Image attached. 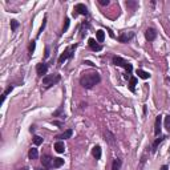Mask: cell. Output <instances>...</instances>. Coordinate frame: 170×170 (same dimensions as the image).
Here are the masks:
<instances>
[{"instance_id": "cell-1", "label": "cell", "mask_w": 170, "mask_h": 170, "mask_svg": "<svg viewBox=\"0 0 170 170\" xmlns=\"http://www.w3.org/2000/svg\"><path fill=\"white\" fill-rule=\"evenodd\" d=\"M100 81H101L100 73L96 72V70L85 72V73H83L80 77V84L85 89H92V88H93L94 85H97Z\"/></svg>"}, {"instance_id": "cell-2", "label": "cell", "mask_w": 170, "mask_h": 170, "mask_svg": "<svg viewBox=\"0 0 170 170\" xmlns=\"http://www.w3.org/2000/svg\"><path fill=\"white\" fill-rule=\"evenodd\" d=\"M61 80V76L59 73H52V75H47V76L43 77V85L45 88H51L52 85L57 84L59 81Z\"/></svg>"}, {"instance_id": "cell-3", "label": "cell", "mask_w": 170, "mask_h": 170, "mask_svg": "<svg viewBox=\"0 0 170 170\" xmlns=\"http://www.w3.org/2000/svg\"><path fill=\"white\" fill-rule=\"evenodd\" d=\"M77 48V44H73L70 45V47H68V48L64 51V53H61V56L59 57V64L61 65V64H64L68 59H70L73 56V53H75V49Z\"/></svg>"}, {"instance_id": "cell-4", "label": "cell", "mask_w": 170, "mask_h": 170, "mask_svg": "<svg viewBox=\"0 0 170 170\" xmlns=\"http://www.w3.org/2000/svg\"><path fill=\"white\" fill-rule=\"evenodd\" d=\"M113 63H114V65H117V66H122V68H125V69L128 70L129 75H132V72H133L132 64L128 63V61L124 60L122 57H120V56H114V57H113Z\"/></svg>"}, {"instance_id": "cell-5", "label": "cell", "mask_w": 170, "mask_h": 170, "mask_svg": "<svg viewBox=\"0 0 170 170\" xmlns=\"http://www.w3.org/2000/svg\"><path fill=\"white\" fill-rule=\"evenodd\" d=\"M133 37H134V32H122L117 39L120 43H129Z\"/></svg>"}, {"instance_id": "cell-6", "label": "cell", "mask_w": 170, "mask_h": 170, "mask_svg": "<svg viewBox=\"0 0 170 170\" xmlns=\"http://www.w3.org/2000/svg\"><path fill=\"white\" fill-rule=\"evenodd\" d=\"M75 15H77V14H80V15H84V16H87L88 15V8H87V5L85 4H83V3H79V4H76L75 5Z\"/></svg>"}, {"instance_id": "cell-7", "label": "cell", "mask_w": 170, "mask_h": 170, "mask_svg": "<svg viewBox=\"0 0 170 170\" xmlns=\"http://www.w3.org/2000/svg\"><path fill=\"white\" fill-rule=\"evenodd\" d=\"M145 37L146 40H149V41H153V40H156L157 37V31L154 28H148L145 31Z\"/></svg>"}, {"instance_id": "cell-8", "label": "cell", "mask_w": 170, "mask_h": 170, "mask_svg": "<svg viewBox=\"0 0 170 170\" xmlns=\"http://www.w3.org/2000/svg\"><path fill=\"white\" fill-rule=\"evenodd\" d=\"M41 163L45 169H49V167L53 166V158L51 156H43L41 158Z\"/></svg>"}, {"instance_id": "cell-9", "label": "cell", "mask_w": 170, "mask_h": 170, "mask_svg": "<svg viewBox=\"0 0 170 170\" xmlns=\"http://www.w3.org/2000/svg\"><path fill=\"white\" fill-rule=\"evenodd\" d=\"M161 124H162V116H157L156 122H154V134L156 135L161 134Z\"/></svg>"}, {"instance_id": "cell-10", "label": "cell", "mask_w": 170, "mask_h": 170, "mask_svg": "<svg viewBox=\"0 0 170 170\" xmlns=\"http://www.w3.org/2000/svg\"><path fill=\"white\" fill-rule=\"evenodd\" d=\"M47 70H48V66H47V64L44 63H40L36 65V73H37L39 76H43V75H45L47 76Z\"/></svg>"}, {"instance_id": "cell-11", "label": "cell", "mask_w": 170, "mask_h": 170, "mask_svg": "<svg viewBox=\"0 0 170 170\" xmlns=\"http://www.w3.org/2000/svg\"><path fill=\"white\" fill-rule=\"evenodd\" d=\"M105 141H106L108 144H110V145H116V137L114 134L110 132V130H105Z\"/></svg>"}, {"instance_id": "cell-12", "label": "cell", "mask_w": 170, "mask_h": 170, "mask_svg": "<svg viewBox=\"0 0 170 170\" xmlns=\"http://www.w3.org/2000/svg\"><path fill=\"white\" fill-rule=\"evenodd\" d=\"M88 44H89V48L92 49V51H94V52H98V51L102 49V47H101L100 44H97L94 39H89V40H88Z\"/></svg>"}, {"instance_id": "cell-13", "label": "cell", "mask_w": 170, "mask_h": 170, "mask_svg": "<svg viewBox=\"0 0 170 170\" xmlns=\"http://www.w3.org/2000/svg\"><path fill=\"white\" fill-rule=\"evenodd\" d=\"M72 134H73V130H72V129H68V130H65V132L63 133V134L57 135L56 138H59V141H63V140L70 138V137H72Z\"/></svg>"}, {"instance_id": "cell-14", "label": "cell", "mask_w": 170, "mask_h": 170, "mask_svg": "<svg viewBox=\"0 0 170 170\" xmlns=\"http://www.w3.org/2000/svg\"><path fill=\"white\" fill-rule=\"evenodd\" d=\"M92 156H93L96 160H100L101 158V146L100 145L93 146V149H92Z\"/></svg>"}, {"instance_id": "cell-15", "label": "cell", "mask_w": 170, "mask_h": 170, "mask_svg": "<svg viewBox=\"0 0 170 170\" xmlns=\"http://www.w3.org/2000/svg\"><path fill=\"white\" fill-rule=\"evenodd\" d=\"M165 138H166L165 135H160V138H157L156 141L153 142V146H152V152H156V150H157V148L160 146V144L162 142V141H163V140H165Z\"/></svg>"}, {"instance_id": "cell-16", "label": "cell", "mask_w": 170, "mask_h": 170, "mask_svg": "<svg viewBox=\"0 0 170 170\" xmlns=\"http://www.w3.org/2000/svg\"><path fill=\"white\" fill-rule=\"evenodd\" d=\"M55 150L57 153H64V150H65V145H64L63 141H57V142L55 144Z\"/></svg>"}, {"instance_id": "cell-17", "label": "cell", "mask_w": 170, "mask_h": 170, "mask_svg": "<svg viewBox=\"0 0 170 170\" xmlns=\"http://www.w3.org/2000/svg\"><path fill=\"white\" fill-rule=\"evenodd\" d=\"M37 157H39L37 149H35V148L29 149V152H28V158H29V160H37Z\"/></svg>"}, {"instance_id": "cell-18", "label": "cell", "mask_w": 170, "mask_h": 170, "mask_svg": "<svg viewBox=\"0 0 170 170\" xmlns=\"http://www.w3.org/2000/svg\"><path fill=\"white\" fill-rule=\"evenodd\" d=\"M137 75H138L140 79H142V80H148L150 77V73L146 72V70H142V69H138L137 70Z\"/></svg>"}, {"instance_id": "cell-19", "label": "cell", "mask_w": 170, "mask_h": 170, "mask_svg": "<svg viewBox=\"0 0 170 170\" xmlns=\"http://www.w3.org/2000/svg\"><path fill=\"white\" fill-rule=\"evenodd\" d=\"M135 85H137V79L133 76L129 77V88H130V90L132 92H135Z\"/></svg>"}, {"instance_id": "cell-20", "label": "cell", "mask_w": 170, "mask_h": 170, "mask_svg": "<svg viewBox=\"0 0 170 170\" xmlns=\"http://www.w3.org/2000/svg\"><path fill=\"white\" fill-rule=\"evenodd\" d=\"M121 160L120 158H114L113 162H112V170H120L121 169Z\"/></svg>"}, {"instance_id": "cell-21", "label": "cell", "mask_w": 170, "mask_h": 170, "mask_svg": "<svg viewBox=\"0 0 170 170\" xmlns=\"http://www.w3.org/2000/svg\"><path fill=\"white\" fill-rule=\"evenodd\" d=\"M96 37H97L98 43H102L105 40V32L102 31V29H98V31L96 32Z\"/></svg>"}, {"instance_id": "cell-22", "label": "cell", "mask_w": 170, "mask_h": 170, "mask_svg": "<svg viewBox=\"0 0 170 170\" xmlns=\"http://www.w3.org/2000/svg\"><path fill=\"white\" fill-rule=\"evenodd\" d=\"M125 4H126V7L130 8L132 11H134L135 8L138 7V3H137V1H132V0H128V1H125Z\"/></svg>"}, {"instance_id": "cell-23", "label": "cell", "mask_w": 170, "mask_h": 170, "mask_svg": "<svg viewBox=\"0 0 170 170\" xmlns=\"http://www.w3.org/2000/svg\"><path fill=\"white\" fill-rule=\"evenodd\" d=\"M64 165L63 158H53V167H60Z\"/></svg>"}, {"instance_id": "cell-24", "label": "cell", "mask_w": 170, "mask_h": 170, "mask_svg": "<svg viewBox=\"0 0 170 170\" xmlns=\"http://www.w3.org/2000/svg\"><path fill=\"white\" fill-rule=\"evenodd\" d=\"M12 89H14V87H12V85H9V87H8L7 89L4 90L3 96H1V104H3V102H4V100H5V97H7V96H8V93H11V92H12Z\"/></svg>"}, {"instance_id": "cell-25", "label": "cell", "mask_w": 170, "mask_h": 170, "mask_svg": "<svg viewBox=\"0 0 170 170\" xmlns=\"http://www.w3.org/2000/svg\"><path fill=\"white\" fill-rule=\"evenodd\" d=\"M18 28H19V21L18 20H11V29H12V32H15Z\"/></svg>"}, {"instance_id": "cell-26", "label": "cell", "mask_w": 170, "mask_h": 170, "mask_svg": "<svg viewBox=\"0 0 170 170\" xmlns=\"http://www.w3.org/2000/svg\"><path fill=\"white\" fill-rule=\"evenodd\" d=\"M33 144H35V145H41L43 138L40 137V135H33Z\"/></svg>"}, {"instance_id": "cell-27", "label": "cell", "mask_w": 170, "mask_h": 170, "mask_svg": "<svg viewBox=\"0 0 170 170\" xmlns=\"http://www.w3.org/2000/svg\"><path fill=\"white\" fill-rule=\"evenodd\" d=\"M165 128L167 132H170V114L165 117Z\"/></svg>"}, {"instance_id": "cell-28", "label": "cell", "mask_w": 170, "mask_h": 170, "mask_svg": "<svg viewBox=\"0 0 170 170\" xmlns=\"http://www.w3.org/2000/svg\"><path fill=\"white\" fill-rule=\"evenodd\" d=\"M45 25H47V18H44V20H43V24H41V27H40V31H39L37 36H40V33H41V32H43V31H44V28H45Z\"/></svg>"}, {"instance_id": "cell-29", "label": "cell", "mask_w": 170, "mask_h": 170, "mask_svg": "<svg viewBox=\"0 0 170 170\" xmlns=\"http://www.w3.org/2000/svg\"><path fill=\"white\" fill-rule=\"evenodd\" d=\"M35 47H36V43L35 41H31V44H29V52H31V55L35 52Z\"/></svg>"}, {"instance_id": "cell-30", "label": "cell", "mask_w": 170, "mask_h": 170, "mask_svg": "<svg viewBox=\"0 0 170 170\" xmlns=\"http://www.w3.org/2000/svg\"><path fill=\"white\" fill-rule=\"evenodd\" d=\"M68 27H69V19H65V24H64L63 32H66V29H68Z\"/></svg>"}, {"instance_id": "cell-31", "label": "cell", "mask_w": 170, "mask_h": 170, "mask_svg": "<svg viewBox=\"0 0 170 170\" xmlns=\"http://www.w3.org/2000/svg\"><path fill=\"white\" fill-rule=\"evenodd\" d=\"M98 3H100L101 5H108V4H109V0H100Z\"/></svg>"}, {"instance_id": "cell-32", "label": "cell", "mask_w": 170, "mask_h": 170, "mask_svg": "<svg viewBox=\"0 0 170 170\" xmlns=\"http://www.w3.org/2000/svg\"><path fill=\"white\" fill-rule=\"evenodd\" d=\"M45 57H49V48H45Z\"/></svg>"}, {"instance_id": "cell-33", "label": "cell", "mask_w": 170, "mask_h": 170, "mask_svg": "<svg viewBox=\"0 0 170 170\" xmlns=\"http://www.w3.org/2000/svg\"><path fill=\"white\" fill-rule=\"evenodd\" d=\"M84 64H88V65H92V66L94 65V64L92 63V61H88V60H87V61H84Z\"/></svg>"}, {"instance_id": "cell-34", "label": "cell", "mask_w": 170, "mask_h": 170, "mask_svg": "<svg viewBox=\"0 0 170 170\" xmlns=\"http://www.w3.org/2000/svg\"><path fill=\"white\" fill-rule=\"evenodd\" d=\"M167 169H169V167H167V165H163V166L161 167L160 170H167Z\"/></svg>"}, {"instance_id": "cell-35", "label": "cell", "mask_w": 170, "mask_h": 170, "mask_svg": "<svg viewBox=\"0 0 170 170\" xmlns=\"http://www.w3.org/2000/svg\"><path fill=\"white\" fill-rule=\"evenodd\" d=\"M36 170H47V169H36Z\"/></svg>"}]
</instances>
